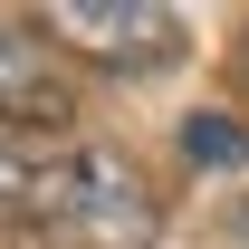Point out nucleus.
I'll use <instances>...</instances> for the list:
<instances>
[{"label":"nucleus","mask_w":249,"mask_h":249,"mask_svg":"<svg viewBox=\"0 0 249 249\" xmlns=\"http://www.w3.org/2000/svg\"><path fill=\"white\" fill-rule=\"evenodd\" d=\"M38 29L67 58L115 67V77H154V67L182 58V10H163V0H58Z\"/></svg>","instance_id":"obj_1"},{"label":"nucleus","mask_w":249,"mask_h":249,"mask_svg":"<svg viewBox=\"0 0 249 249\" xmlns=\"http://www.w3.org/2000/svg\"><path fill=\"white\" fill-rule=\"evenodd\" d=\"M182 154H192V163H249V134H240L230 115H192V124H182Z\"/></svg>","instance_id":"obj_5"},{"label":"nucleus","mask_w":249,"mask_h":249,"mask_svg":"<svg viewBox=\"0 0 249 249\" xmlns=\"http://www.w3.org/2000/svg\"><path fill=\"white\" fill-rule=\"evenodd\" d=\"M230 230H240V240H249V201H230Z\"/></svg>","instance_id":"obj_6"},{"label":"nucleus","mask_w":249,"mask_h":249,"mask_svg":"<svg viewBox=\"0 0 249 249\" xmlns=\"http://www.w3.org/2000/svg\"><path fill=\"white\" fill-rule=\"evenodd\" d=\"M58 124H77V87L58 67V38L19 10H0V134H58Z\"/></svg>","instance_id":"obj_2"},{"label":"nucleus","mask_w":249,"mask_h":249,"mask_svg":"<svg viewBox=\"0 0 249 249\" xmlns=\"http://www.w3.org/2000/svg\"><path fill=\"white\" fill-rule=\"evenodd\" d=\"M67 192H77V154H19L0 134V230L67 240Z\"/></svg>","instance_id":"obj_4"},{"label":"nucleus","mask_w":249,"mask_h":249,"mask_svg":"<svg viewBox=\"0 0 249 249\" xmlns=\"http://www.w3.org/2000/svg\"><path fill=\"white\" fill-rule=\"evenodd\" d=\"M67 249H154V192L115 154H77L67 192Z\"/></svg>","instance_id":"obj_3"}]
</instances>
